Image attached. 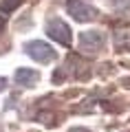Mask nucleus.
Returning <instances> with one entry per match:
<instances>
[{"label": "nucleus", "mask_w": 130, "mask_h": 132, "mask_svg": "<svg viewBox=\"0 0 130 132\" xmlns=\"http://www.w3.org/2000/svg\"><path fill=\"white\" fill-rule=\"evenodd\" d=\"M24 53H27L29 57H33L35 62H40V64H49V62L55 60V48L51 46V44L42 42V40H31V42L24 44Z\"/></svg>", "instance_id": "nucleus-1"}, {"label": "nucleus", "mask_w": 130, "mask_h": 132, "mask_svg": "<svg viewBox=\"0 0 130 132\" xmlns=\"http://www.w3.org/2000/svg\"><path fill=\"white\" fill-rule=\"evenodd\" d=\"M47 35L51 40H55V42H60L62 46H68L71 40H73L68 24L64 20H60V18H49L47 20Z\"/></svg>", "instance_id": "nucleus-2"}, {"label": "nucleus", "mask_w": 130, "mask_h": 132, "mask_svg": "<svg viewBox=\"0 0 130 132\" xmlns=\"http://www.w3.org/2000/svg\"><path fill=\"white\" fill-rule=\"evenodd\" d=\"M68 13L77 22H88L97 15V9L88 2H84V0H68Z\"/></svg>", "instance_id": "nucleus-3"}, {"label": "nucleus", "mask_w": 130, "mask_h": 132, "mask_svg": "<svg viewBox=\"0 0 130 132\" xmlns=\"http://www.w3.org/2000/svg\"><path fill=\"white\" fill-rule=\"evenodd\" d=\"M104 42H106V35H104L102 31H82L79 33V46L84 48V51H99V48L104 46Z\"/></svg>", "instance_id": "nucleus-4"}, {"label": "nucleus", "mask_w": 130, "mask_h": 132, "mask_svg": "<svg viewBox=\"0 0 130 132\" xmlns=\"http://www.w3.org/2000/svg\"><path fill=\"white\" fill-rule=\"evenodd\" d=\"M37 79H40V73L33 68H18L16 71V81L20 86H35Z\"/></svg>", "instance_id": "nucleus-5"}, {"label": "nucleus", "mask_w": 130, "mask_h": 132, "mask_svg": "<svg viewBox=\"0 0 130 132\" xmlns=\"http://www.w3.org/2000/svg\"><path fill=\"white\" fill-rule=\"evenodd\" d=\"M20 5V0H2V9L5 11H13Z\"/></svg>", "instance_id": "nucleus-6"}, {"label": "nucleus", "mask_w": 130, "mask_h": 132, "mask_svg": "<svg viewBox=\"0 0 130 132\" xmlns=\"http://www.w3.org/2000/svg\"><path fill=\"white\" fill-rule=\"evenodd\" d=\"M5 20H7V13H2V11H0V31L5 29Z\"/></svg>", "instance_id": "nucleus-7"}, {"label": "nucleus", "mask_w": 130, "mask_h": 132, "mask_svg": "<svg viewBox=\"0 0 130 132\" xmlns=\"http://www.w3.org/2000/svg\"><path fill=\"white\" fill-rule=\"evenodd\" d=\"M5 88H7V79H5V77H0V93H2Z\"/></svg>", "instance_id": "nucleus-8"}]
</instances>
